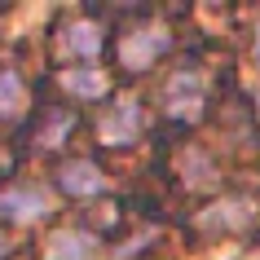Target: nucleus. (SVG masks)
<instances>
[{"label": "nucleus", "mask_w": 260, "mask_h": 260, "mask_svg": "<svg viewBox=\"0 0 260 260\" xmlns=\"http://www.w3.org/2000/svg\"><path fill=\"white\" fill-rule=\"evenodd\" d=\"M164 106L172 115H199V106H203V75L199 71H177L164 88Z\"/></svg>", "instance_id": "obj_1"}, {"label": "nucleus", "mask_w": 260, "mask_h": 260, "mask_svg": "<svg viewBox=\"0 0 260 260\" xmlns=\"http://www.w3.org/2000/svg\"><path fill=\"white\" fill-rule=\"evenodd\" d=\"M137 128H141V106L133 97H123L119 106L102 119V141L106 146H128V141H137Z\"/></svg>", "instance_id": "obj_2"}, {"label": "nucleus", "mask_w": 260, "mask_h": 260, "mask_svg": "<svg viewBox=\"0 0 260 260\" xmlns=\"http://www.w3.org/2000/svg\"><path fill=\"white\" fill-rule=\"evenodd\" d=\"M164 49H168V36L159 27H154V31H133V36L119 44V57H123V67H128V71H141V67H150Z\"/></svg>", "instance_id": "obj_3"}, {"label": "nucleus", "mask_w": 260, "mask_h": 260, "mask_svg": "<svg viewBox=\"0 0 260 260\" xmlns=\"http://www.w3.org/2000/svg\"><path fill=\"white\" fill-rule=\"evenodd\" d=\"M0 212L14 216V220H36L49 212V194L36 190V185H14V190L0 194Z\"/></svg>", "instance_id": "obj_4"}, {"label": "nucleus", "mask_w": 260, "mask_h": 260, "mask_svg": "<svg viewBox=\"0 0 260 260\" xmlns=\"http://www.w3.org/2000/svg\"><path fill=\"white\" fill-rule=\"evenodd\" d=\"M44 256L49 260H93L97 247L88 234H75V230H57L49 243H44Z\"/></svg>", "instance_id": "obj_5"}, {"label": "nucleus", "mask_w": 260, "mask_h": 260, "mask_svg": "<svg viewBox=\"0 0 260 260\" xmlns=\"http://www.w3.org/2000/svg\"><path fill=\"white\" fill-rule=\"evenodd\" d=\"M57 177H62V190H67V194H80V199L106 190V177H102L93 164H67Z\"/></svg>", "instance_id": "obj_6"}, {"label": "nucleus", "mask_w": 260, "mask_h": 260, "mask_svg": "<svg viewBox=\"0 0 260 260\" xmlns=\"http://www.w3.org/2000/svg\"><path fill=\"white\" fill-rule=\"evenodd\" d=\"M62 84H67L75 97H102V93H106V75H102V71H93V67L67 71V75H62Z\"/></svg>", "instance_id": "obj_7"}, {"label": "nucleus", "mask_w": 260, "mask_h": 260, "mask_svg": "<svg viewBox=\"0 0 260 260\" xmlns=\"http://www.w3.org/2000/svg\"><path fill=\"white\" fill-rule=\"evenodd\" d=\"M22 102H27L22 80H18L14 71H0V115H18V110H22Z\"/></svg>", "instance_id": "obj_8"}, {"label": "nucleus", "mask_w": 260, "mask_h": 260, "mask_svg": "<svg viewBox=\"0 0 260 260\" xmlns=\"http://www.w3.org/2000/svg\"><path fill=\"white\" fill-rule=\"evenodd\" d=\"M67 49L71 53H97V49H102V31L93 27V22H75V27L67 31Z\"/></svg>", "instance_id": "obj_9"}, {"label": "nucleus", "mask_w": 260, "mask_h": 260, "mask_svg": "<svg viewBox=\"0 0 260 260\" xmlns=\"http://www.w3.org/2000/svg\"><path fill=\"white\" fill-rule=\"evenodd\" d=\"M256 62H260V36H256Z\"/></svg>", "instance_id": "obj_10"}, {"label": "nucleus", "mask_w": 260, "mask_h": 260, "mask_svg": "<svg viewBox=\"0 0 260 260\" xmlns=\"http://www.w3.org/2000/svg\"><path fill=\"white\" fill-rule=\"evenodd\" d=\"M0 256H5V238H0Z\"/></svg>", "instance_id": "obj_11"}, {"label": "nucleus", "mask_w": 260, "mask_h": 260, "mask_svg": "<svg viewBox=\"0 0 260 260\" xmlns=\"http://www.w3.org/2000/svg\"><path fill=\"white\" fill-rule=\"evenodd\" d=\"M256 260H260V256H256Z\"/></svg>", "instance_id": "obj_12"}]
</instances>
